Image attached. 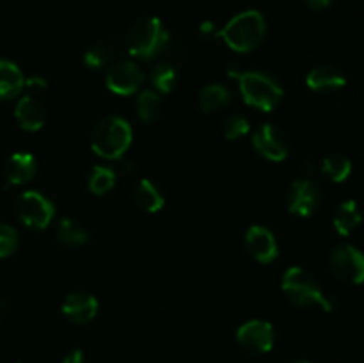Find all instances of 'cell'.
<instances>
[{
	"label": "cell",
	"instance_id": "cell-1",
	"mask_svg": "<svg viewBox=\"0 0 364 363\" xmlns=\"http://www.w3.org/2000/svg\"><path fill=\"white\" fill-rule=\"evenodd\" d=\"M230 77L238 82V89L247 105L263 112H272L283 102L284 91L279 82L265 71H240L238 68H230Z\"/></svg>",
	"mask_w": 364,
	"mask_h": 363
},
{
	"label": "cell",
	"instance_id": "cell-2",
	"mask_svg": "<svg viewBox=\"0 0 364 363\" xmlns=\"http://www.w3.org/2000/svg\"><path fill=\"white\" fill-rule=\"evenodd\" d=\"M281 290H283L284 298L294 306H299V308L320 306L326 312H333L334 305H336L333 298L323 294L318 280L309 270L297 265L284 270L283 281H281Z\"/></svg>",
	"mask_w": 364,
	"mask_h": 363
},
{
	"label": "cell",
	"instance_id": "cell-3",
	"mask_svg": "<svg viewBox=\"0 0 364 363\" xmlns=\"http://www.w3.org/2000/svg\"><path fill=\"white\" fill-rule=\"evenodd\" d=\"M220 38L235 52L247 53L258 48L267 36V21L259 11H244L231 18L220 31Z\"/></svg>",
	"mask_w": 364,
	"mask_h": 363
},
{
	"label": "cell",
	"instance_id": "cell-4",
	"mask_svg": "<svg viewBox=\"0 0 364 363\" xmlns=\"http://www.w3.org/2000/svg\"><path fill=\"white\" fill-rule=\"evenodd\" d=\"M130 123L119 116H109L100 121L91 134V148L98 157L107 160H117L128 152L132 144Z\"/></svg>",
	"mask_w": 364,
	"mask_h": 363
},
{
	"label": "cell",
	"instance_id": "cell-5",
	"mask_svg": "<svg viewBox=\"0 0 364 363\" xmlns=\"http://www.w3.org/2000/svg\"><path fill=\"white\" fill-rule=\"evenodd\" d=\"M127 45L132 56L149 60L160 56L164 48L169 45V31L164 27L160 18H141L128 31Z\"/></svg>",
	"mask_w": 364,
	"mask_h": 363
},
{
	"label": "cell",
	"instance_id": "cell-6",
	"mask_svg": "<svg viewBox=\"0 0 364 363\" xmlns=\"http://www.w3.org/2000/svg\"><path fill=\"white\" fill-rule=\"evenodd\" d=\"M329 270L341 283H364V253L347 242L334 246L329 255Z\"/></svg>",
	"mask_w": 364,
	"mask_h": 363
},
{
	"label": "cell",
	"instance_id": "cell-7",
	"mask_svg": "<svg viewBox=\"0 0 364 363\" xmlns=\"http://www.w3.org/2000/svg\"><path fill=\"white\" fill-rule=\"evenodd\" d=\"M18 219L31 230H45L52 223L55 206L48 198L38 191H25L14 203Z\"/></svg>",
	"mask_w": 364,
	"mask_h": 363
},
{
	"label": "cell",
	"instance_id": "cell-8",
	"mask_svg": "<svg viewBox=\"0 0 364 363\" xmlns=\"http://www.w3.org/2000/svg\"><path fill=\"white\" fill-rule=\"evenodd\" d=\"M322 189L311 178H299L291 182L287 192V209L291 216L311 217L322 205Z\"/></svg>",
	"mask_w": 364,
	"mask_h": 363
},
{
	"label": "cell",
	"instance_id": "cell-9",
	"mask_svg": "<svg viewBox=\"0 0 364 363\" xmlns=\"http://www.w3.org/2000/svg\"><path fill=\"white\" fill-rule=\"evenodd\" d=\"M237 342L249 354H265L274 347L276 331L269 320L252 319L238 327Z\"/></svg>",
	"mask_w": 364,
	"mask_h": 363
},
{
	"label": "cell",
	"instance_id": "cell-10",
	"mask_svg": "<svg viewBox=\"0 0 364 363\" xmlns=\"http://www.w3.org/2000/svg\"><path fill=\"white\" fill-rule=\"evenodd\" d=\"M252 146L267 160L281 162L290 153V141L287 134L274 123H263L252 134Z\"/></svg>",
	"mask_w": 364,
	"mask_h": 363
},
{
	"label": "cell",
	"instance_id": "cell-11",
	"mask_svg": "<svg viewBox=\"0 0 364 363\" xmlns=\"http://www.w3.org/2000/svg\"><path fill=\"white\" fill-rule=\"evenodd\" d=\"M107 88L119 96L134 95L139 91V88L144 82L142 70L132 60H119L114 63L107 71Z\"/></svg>",
	"mask_w": 364,
	"mask_h": 363
},
{
	"label": "cell",
	"instance_id": "cell-12",
	"mask_svg": "<svg viewBox=\"0 0 364 363\" xmlns=\"http://www.w3.org/2000/svg\"><path fill=\"white\" fill-rule=\"evenodd\" d=\"M244 244L249 255L259 263L274 262V260L277 258V255H279L277 241L269 228L256 226V224L255 226L247 228L244 237Z\"/></svg>",
	"mask_w": 364,
	"mask_h": 363
},
{
	"label": "cell",
	"instance_id": "cell-13",
	"mask_svg": "<svg viewBox=\"0 0 364 363\" xmlns=\"http://www.w3.org/2000/svg\"><path fill=\"white\" fill-rule=\"evenodd\" d=\"M98 299L89 292H71L63 301V313L73 324H87L98 313Z\"/></svg>",
	"mask_w": 364,
	"mask_h": 363
},
{
	"label": "cell",
	"instance_id": "cell-14",
	"mask_svg": "<svg viewBox=\"0 0 364 363\" xmlns=\"http://www.w3.org/2000/svg\"><path fill=\"white\" fill-rule=\"evenodd\" d=\"M306 84L315 93H334L347 85V77L334 64H318L306 77Z\"/></svg>",
	"mask_w": 364,
	"mask_h": 363
},
{
	"label": "cell",
	"instance_id": "cell-15",
	"mask_svg": "<svg viewBox=\"0 0 364 363\" xmlns=\"http://www.w3.org/2000/svg\"><path fill=\"white\" fill-rule=\"evenodd\" d=\"M14 116H16L18 123H20L23 130L38 132L39 128H43L46 121V110L45 105L36 96L27 95L20 98V102L16 103Z\"/></svg>",
	"mask_w": 364,
	"mask_h": 363
},
{
	"label": "cell",
	"instance_id": "cell-16",
	"mask_svg": "<svg viewBox=\"0 0 364 363\" xmlns=\"http://www.w3.org/2000/svg\"><path fill=\"white\" fill-rule=\"evenodd\" d=\"M38 171V164L36 159L31 153H14L9 160L6 162L4 167V174H6L7 184L11 185H21L27 184L28 180H32Z\"/></svg>",
	"mask_w": 364,
	"mask_h": 363
},
{
	"label": "cell",
	"instance_id": "cell-17",
	"mask_svg": "<svg viewBox=\"0 0 364 363\" xmlns=\"http://www.w3.org/2000/svg\"><path fill=\"white\" fill-rule=\"evenodd\" d=\"M363 223V212L361 206L354 199H345L338 205L336 212H334L333 224L334 230L341 235V237H348L352 231L358 230Z\"/></svg>",
	"mask_w": 364,
	"mask_h": 363
},
{
	"label": "cell",
	"instance_id": "cell-18",
	"mask_svg": "<svg viewBox=\"0 0 364 363\" xmlns=\"http://www.w3.org/2000/svg\"><path fill=\"white\" fill-rule=\"evenodd\" d=\"M134 201L141 206L142 210L149 214H155L159 210L164 209L166 205V198H164V192L160 191V187L156 184H153L148 178H142L137 184L134 185Z\"/></svg>",
	"mask_w": 364,
	"mask_h": 363
},
{
	"label": "cell",
	"instance_id": "cell-19",
	"mask_svg": "<svg viewBox=\"0 0 364 363\" xmlns=\"http://www.w3.org/2000/svg\"><path fill=\"white\" fill-rule=\"evenodd\" d=\"M25 85L23 73L14 63L0 59V100H11L20 95Z\"/></svg>",
	"mask_w": 364,
	"mask_h": 363
},
{
	"label": "cell",
	"instance_id": "cell-20",
	"mask_svg": "<svg viewBox=\"0 0 364 363\" xmlns=\"http://www.w3.org/2000/svg\"><path fill=\"white\" fill-rule=\"evenodd\" d=\"M231 93L223 84H208L199 93V107L203 112H217L231 103Z\"/></svg>",
	"mask_w": 364,
	"mask_h": 363
},
{
	"label": "cell",
	"instance_id": "cell-21",
	"mask_svg": "<svg viewBox=\"0 0 364 363\" xmlns=\"http://www.w3.org/2000/svg\"><path fill=\"white\" fill-rule=\"evenodd\" d=\"M323 177L327 180L334 182V184H341L347 180L352 173V160L348 157L341 155V153H334L323 159L322 166H320Z\"/></svg>",
	"mask_w": 364,
	"mask_h": 363
},
{
	"label": "cell",
	"instance_id": "cell-22",
	"mask_svg": "<svg viewBox=\"0 0 364 363\" xmlns=\"http://www.w3.org/2000/svg\"><path fill=\"white\" fill-rule=\"evenodd\" d=\"M57 238L63 246L68 248H77V246H84L89 242V233L85 228H82L77 221L64 217L57 226Z\"/></svg>",
	"mask_w": 364,
	"mask_h": 363
},
{
	"label": "cell",
	"instance_id": "cell-23",
	"mask_svg": "<svg viewBox=\"0 0 364 363\" xmlns=\"http://www.w3.org/2000/svg\"><path fill=\"white\" fill-rule=\"evenodd\" d=\"M135 109H137V117L144 123H151L159 117L160 109H162V100H160L159 93L146 89L137 96L135 102Z\"/></svg>",
	"mask_w": 364,
	"mask_h": 363
},
{
	"label": "cell",
	"instance_id": "cell-24",
	"mask_svg": "<svg viewBox=\"0 0 364 363\" xmlns=\"http://www.w3.org/2000/svg\"><path fill=\"white\" fill-rule=\"evenodd\" d=\"M87 185L92 194H107L116 185V171L105 166H95L87 178Z\"/></svg>",
	"mask_w": 364,
	"mask_h": 363
},
{
	"label": "cell",
	"instance_id": "cell-25",
	"mask_svg": "<svg viewBox=\"0 0 364 363\" xmlns=\"http://www.w3.org/2000/svg\"><path fill=\"white\" fill-rule=\"evenodd\" d=\"M178 73L174 70L173 64L169 63H160L156 64L155 70L151 71V84L155 88L156 93H162V95H167V93L173 91L176 88Z\"/></svg>",
	"mask_w": 364,
	"mask_h": 363
},
{
	"label": "cell",
	"instance_id": "cell-26",
	"mask_svg": "<svg viewBox=\"0 0 364 363\" xmlns=\"http://www.w3.org/2000/svg\"><path fill=\"white\" fill-rule=\"evenodd\" d=\"M223 130H224V135H226V139H230V141H237V139L244 137V135L249 134L251 125H249V120L245 116H242V114H233V116L226 117Z\"/></svg>",
	"mask_w": 364,
	"mask_h": 363
},
{
	"label": "cell",
	"instance_id": "cell-27",
	"mask_svg": "<svg viewBox=\"0 0 364 363\" xmlns=\"http://www.w3.org/2000/svg\"><path fill=\"white\" fill-rule=\"evenodd\" d=\"M18 248V233L9 224L0 223V258H7Z\"/></svg>",
	"mask_w": 364,
	"mask_h": 363
},
{
	"label": "cell",
	"instance_id": "cell-28",
	"mask_svg": "<svg viewBox=\"0 0 364 363\" xmlns=\"http://www.w3.org/2000/svg\"><path fill=\"white\" fill-rule=\"evenodd\" d=\"M110 60V52L105 45H95L85 52L84 63L85 66L96 70V68L107 66V63Z\"/></svg>",
	"mask_w": 364,
	"mask_h": 363
},
{
	"label": "cell",
	"instance_id": "cell-29",
	"mask_svg": "<svg viewBox=\"0 0 364 363\" xmlns=\"http://www.w3.org/2000/svg\"><path fill=\"white\" fill-rule=\"evenodd\" d=\"M46 85H48V84H46L45 78L39 77V75H34V77L25 78V85H23V88H27L28 91L32 93V96H36V95H38V93L45 91Z\"/></svg>",
	"mask_w": 364,
	"mask_h": 363
},
{
	"label": "cell",
	"instance_id": "cell-30",
	"mask_svg": "<svg viewBox=\"0 0 364 363\" xmlns=\"http://www.w3.org/2000/svg\"><path fill=\"white\" fill-rule=\"evenodd\" d=\"M199 34L205 36V38H217L220 34V31H215V25L212 21H205V23L199 27Z\"/></svg>",
	"mask_w": 364,
	"mask_h": 363
},
{
	"label": "cell",
	"instance_id": "cell-31",
	"mask_svg": "<svg viewBox=\"0 0 364 363\" xmlns=\"http://www.w3.org/2000/svg\"><path fill=\"white\" fill-rule=\"evenodd\" d=\"M60 363H84V352L80 349H73V351H70L64 356Z\"/></svg>",
	"mask_w": 364,
	"mask_h": 363
},
{
	"label": "cell",
	"instance_id": "cell-32",
	"mask_svg": "<svg viewBox=\"0 0 364 363\" xmlns=\"http://www.w3.org/2000/svg\"><path fill=\"white\" fill-rule=\"evenodd\" d=\"M334 2H336V0H304L306 6H308L309 9H315V11L326 9V7L333 6Z\"/></svg>",
	"mask_w": 364,
	"mask_h": 363
},
{
	"label": "cell",
	"instance_id": "cell-33",
	"mask_svg": "<svg viewBox=\"0 0 364 363\" xmlns=\"http://www.w3.org/2000/svg\"><path fill=\"white\" fill-rule=\"evenodd\" d=\"M291 363H309V362H306V359H297V362H291Z\"/></svg>",
	"mask_w": 364,
	"mask_h": 363
}]
</instances>
